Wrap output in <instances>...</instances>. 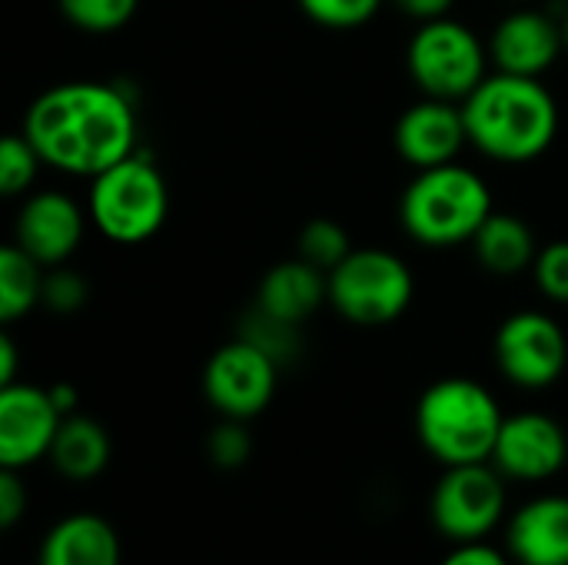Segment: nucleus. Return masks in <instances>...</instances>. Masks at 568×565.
<instances>
[{
	"instance_id": "9",
	"label": "nucleus",
	"mask_w": 568,
	"mask_h": 565,
	"mask_svg": "<svg viewBox=\"0 0 568 565\" xmlns=\"http://www.w3.org/2000/svg\"><path fill=\"white\" fill-rule=\"evenodd\" d=\"M499 373L519 390H546L568 366V336L556 316L519 310L506 316L493 340Z\"/></svg>"
},
{
	"instance_id": "7",
	"label": "nucleus",
	"mask_w": 568,
	"mask_h": 565,
	"mask_svg": "<svg viewBox=\"0 0 568 565\" xmlns=\"http://www.w3.org/2000/svg\"><path fill=\"white\" fill-rule=\"evenodd\" d=\"M326 283L329 306L353 326H389L416 296L409 263L379 246H353V253L326 273Z\"/></svg>"
},
{
	"instance_id": "11",
	"label": "nucleus",
	"mask_w": 568,
	"mask_h": 565,
	"mask_svg": "<svg viewBox=\"0 0 568 565\" xmlns=\"http://www.w3.org/2000/svg\"><path fill=\"white\" fill-rule=\"evenodd\" d=\"M489 463L513 483H546L566 470V430L549 413H536V410L513 413L503 420Z\"/></svg>"
},
{
	"instance_id": "3",
	"label": "nucleus",
	"mask_w": 568,
	"mask_h": 565,
	"mask_svg": "<svg viewBox=\"0 0 568 565\" xmlns=\"http://www.w3.org/2000/svg\"><path fill=\"white\" fill-rule=\"evenodd\" d=\"M493 210L489 183L456 160L416 170L399 196V223L406 236L429 250L473 243Z\"/></svg>"
},
{
	"instance_id": "29",
	"label": "nucleus",
	"mask_w": 568,
	"mask_h": 565,
	"mask_svg": "<svg viewBox=\"0 0 568 565\" xmlns=\"http://www.w3.org/2000/svg\"><path fill=\"white\" fill-rule=\"evenodd\" d=\"M532 280L549 303L568 306V240H552L539 246L532 263Z\"/></svg>"
},
{
	"instance_id": "28",
	"label": "nucleus",
	"mask_w": 568,
	"mask_h": 565,
	"mask_svg": "<svg viewBox=\"0 0 568 565\" xmlns=\"http://www.w3.org/2000/svg\"><path fill=\"white\" fill-rule=\"evenodd\" d=\"M87 296H90V283L77 270H70L67 263L47 270V276H43V300H40L43 310L67 316V313L83 310Z\"/></svg>"
},
{
	"instance_id": "18",
	"label": "nucleus",
	"mask_w": 568,
	"mask_h": 565,
	"mask_svg": "<svg viewBox=\"0 0 568 565\" xmlns=\"http://www.w3.org/2000/svg\"><path fill=\"white\" fill-rule=\"evenodd\" d=\"M37 565H120V536L97 513H70L47 529Z\"/></svg>"
},
{
	"instance_id": "17",
	"label": "nucleus",
	"mask_w": 568,
	"mask_h": 565,
	"mask_svg": "<svg viewBox=\"0 0 568 565\" xmlns=\"http://www.w3.org/2000/svg\"><path fill=\"white\" fill-rule=\"evenodd\" d=\"M323 303H329V283L326 273L306 263L303 256L283 260L270 266L256 286V303L263 313L286 320V323H306Z\"/></svg>"
},
{
	"instance_id": "15",
	"label": "nucleus",
	"mask_w": 568,
	"mask_h": 565,
	"mask_svg": "<svg viewBox=\"0 0 568 565\" xmlns=\"http://www.w3.org/2000/svg\"><path fill=\"white\" fill-rule=\"evenodd\" d=\"M489 60L499 73L516 77H542L559 53H566L562 23H556L549 13L519 7L509 10L489 33Z\"/></svg>"
},
{
	"instance_id": "21",
	"label": "nucleus",
	"mask_w": 568,
	"mask_h": 565,
	"mask_svg": "<svg viewBox=\"0 0 568 565\" xmlns=\"http://www.w3.org/2000/svg\"><path fill=\"white\" fill-rule=\"evenodd\" d=\"M43 276H47V266H40L17 243H7L0 250V323L10 326L40 306Z\"/></svg>"
},
{
	"instance_id": "22",
	"label": "nucleus",
	"mask_w": 568,
	"mask_h": 565,
	"mask_svg": "<svg viewBox=\"0 0 568 565\" xmlns=\"http://www.w3.org/2000/svg\"><path fill=\"white\" fill-rule=\"evenodd\" d=\"M236 336H243V340H250L253 346H260V350H263L266 356H273L280 366L293 363V360L300 356V346H303L300 326H296V323L276 320V316L263 313L260 306H253V310L243 316V326H240Z\"/></svg>"
},
{
	"instance_id": "4",
	"label": "nucleus",
	"mask_w": 568,
	"mask_h": 565,
	"mask_svg": "<svg viewBox=\"0 0 568 565\" xmlns=\"http://www.w3.org/2000/svg\"><path fill=\"white\" fill-rule=\"evenodd\" d=\"M506 413L496 396L466 376L433 383L416 403V436L443 466L489 463Z\"/></svg>"
},
{
	"instance_id": "25",
	"label": "nucleus",
	"mask_w": 568,
	"mask_h": 565,
	"mask_svg": "<svg viewBox=\"0 0 568 565\" xmlns=\"http://www.w3.org/2000/svg\"><path fill=\"white\" fill-rule=\"evenodd\" d=\"M43 160L23 133H7L0 140V193L20 196L33 186Z\"/></svg>"
},
{
	"instance_id": "33",
	"label": "nucleus",
	"mask_w": 568,
	"mask_h": 565,
	"mask_svg": "<svg viewBox=\"0 0 568 565\" xmlns=\"http://www.w3.org/2000/svg\"><path fill=\"white\" fill-rule=\"evenodd\" d=\"M17 383V343L10 340V333L0 336V386Z\"/></svg>"
},
{
	"instance_id": "13",
	"label": "nucleus",
	"mask_w": 568,
	"mask_h": 565,
	"mask_svg": "<svg viewBox=\"0 0 568 565\" xmlns=\"http://www.w3.org/2000/svg\"><path fill=\"white\" fill-rule=\"evenodd\" d=\"M63 413L50 400V390L30 383L0 386V466L27 470L50 460Z\"/></svg>"
},
{
	"instance_id": "5",
	"label": "nucleus",
	"mask_w": 568,
	"mask_h": 565,
	"mask_svg": "<svg viewBox=\"0 0 568 565\" xmlns=\"http://www.w3.org/2000/svg\"><path fill=\"white\" fill-rule=\"evenodd\" d=\"M87 213L110 243L136 246L160 233L170 213L166 176L153 157L133 150L110 170L97 173L87 190Z\"/></svg>"
},
{
	"instance_id": "16",
	"label": "nucleus",
	"mask_w": 568,
	"mask_h": 565,
	"mask_svg": "<svg viewBox=\"0 0 568 565\" xmlns=\"http://www.w3.org/2000/svg\"><path fill=\"white\" fill-rule=\"evenodd\" d=\"M516 565H568V496H539L519 506L506 529Z\"/></svg>"
},
{
	"instance_id": "30",
	"label": "nucleus",
	"mask_w": 568,
	"mask_h": 565,
	"mask_svg": "<svg viewBox=\"0 0 568 565\" xmlns=\"http://www.w3.org/2000/svg\"><path fill=\"white\" fill-rule=\"evenodd\" d=\"M30 506V493L27 483L20 480V470H3L0 473V526L13 529L20 523V516Z\"/></svg>"
},
{
	"instance_id": "31",
	"label": "nucleus",
	"mask_w": 568,
	"mask_h": 565,
	"mask_svg": "<svg viewBox=\"0 0 568 565\" xmlns=\"http://www.w3.org/2000/svg\"><path fill=\"white\" fill-rule=\"evenodd\" d=\"M439 565H516L509 553L489 546V543H459Z\"/></svg>"
},
{
	"instance_id": "2",
	"label": "nucleus",
	"mask_w": 568,
	"mask_h": 565,
	"mask_svg": "<svg viewBox=\"0 0 568 565\" xmlns=\"http://www.w3.org/2000/svg\"><path fill=\"white\" fill-rule=\"evenodd\" d=\"M469 147L496 163H529L559 133V103L539 77L489 73L466 100Z\"/></svg>"
},
{
	"instance_id": "34",
	"label": "nucleus",
	"mask_w": 568,
	"mask_h": 565,
	"mask_svg": "<svg viewBox=\"0 0 568 565\" xmlns=\"http://www.w3.org/2000/svg\"><path fill=\"white\" fill-rule=\"evenodd\" d=\"M47 390H50V400L57 403V410H60L63 416L80 413V393H77L70 383H53V386H47Z\"/></svg>"
},
{
	"instance_id": "14",
	"label": "nucleus",
	"mask_w": 568,
	"mask_h": 565,
	"mask_svg": "<svg viewBox=\"0 0 568 565\" xmlns=\"http://www.w3.org/2000/svg\"><path fill=\"white\" fill-rule=\"evenodd\" d=\"M396 153L413 170H429L459 160L463 147L469 143L463 103L423 97L413 107H406L393 127Z\"/></svg>"
},
{
	"instance_id": "20",
	"label": "nucleus",
	"mask_w": 568,
	"mask_h": 565,
	"mask_svg": "<svg viewBox=\"0 0 568 565\" xmlns=\"http://www.w3.org/2000/svg\"><path fill=\"white\" fill-rule=\"evenodd\" d=\"M110 453H113L110 433L93 416L73 413V416H63L60 423V433L50 450V463L63 480L90 483L110 466Z\"/></svg>"
},
{
	"instance_id": "6",
	"label": "nucleus",
	"mask_w": 568,
	"mask_h": 565,
	"mask_svg": "<svg viewBox=\"0 0 568 565\" xmlns=\"http://www.w3.org/2000/svg\"><path fill=\"white\" fill-rule=\"evenodd\" d=\"M489 43L463 20L419 23L406 47V70L423 97L463 103L489 77Z\"/></svg>"
},
{
	"instance_id": "23",
	"label": "nucleus",
	"mask_w": 568,
	"mask_h": 565,
	"mask_svg": "<svg viewBox=\"0 0 568 565\" xmlns=\"http://www.w3.org/2000/svg\"><path fill=\"white\" fill-rule=\"evenodd\" d=\"M60 13L70 27L83 33H116L123 30L133 17L140 0H57Z\"/></svg>"
},
{
	"instance_id": "19",
	"label": "nucleus",
	"mask_w": 568,
	"mask_h": 565,
	"mask_svg": "<svg viewBox=\"0 0 568 565\" xmlns=\"http://www.w3.org/2000/svg\"><path fill=\"white\" fill-rule=\"evenodd\" d=\"M473 253L486 273L519 276V273L532 270V263L539 256V243H536L532 226L523 216L493 210L489 220L473 236Z\"/></svg>"
},
{
	"instance_id": "1",
	"label": "nucleus",
	"mask_w": 568,
	"mask_h": 565,
	"mask_svg": "<svg viewBox=\"0 0 568 565\" xmlns=\"http://www.w3.org/2000/svg\"><path fill=\"white\" fill-rule=\"evenodd\" d=\"M43 167L93 180L136 150V113L126 90L100 80H70L43 90L20 130Z\"/></svg>"
},
{
	"instance_id": "10",
	"label": "nucleus",
	"mask_w": 568,
	"mask_h": 565,
	"mask_svg": "<svg viewBox=\"0 0 568 565\" xmlns=\"http://www.w3.org/2000/svg\"><path fill=\"white\" fill-rule=\"evenodd\" d=\"M276 383L280 363L243 336L223 343L203 366V396L223 420L260 416L273 403Z\"/></svg>"
},
{
	"instance_id": "26",
	"label": "nucleus",
	"mask_w": 568,
	"mask_h": 565,
	"mask_svg": "<svg viewBox=\"0 0 568 565\" xmlns=\"http://www.w3.org/2000/svg\"><path fill=\"white\" fill-rule=\"evenodd\" d=\"M300 10L326 30H356L369 23L386 0H296Z\"/></svg>"
},
{
	"instance_id": "35",
	"label": "nucleus",
	"mask_w": 568,
	"mask_h": 565,
	"mask_svg": "<svg viewBox=\"0 0 568 565\" xmlns=\"http://www.w3.org/2000/svg\"><path fill=\"white\" fill-rule=\"evenodd\" d=\"M562 37H566V53H568V10H566V17H562Z\"/></svg>"
},
{
	"instance_id": "36",
	"label": "nucleus",
	"mask_w": 568,
	"mask_h": 565,
	"mask_svg": "<svg viewBox=\"0 0 568 565\" xmlns=\"http://www.w3.org/2000/svg\"><path fill=\"white\" fill-rule=\"evenodd\" d=\"M516 3H526V0H516Z\"/></svg>"
},
{
	"instance_id": "27",
	"label": "nucleus",
	"mask_w": 568,
	"mask_h": 565,
	"mask_svg": "<svg viewBox=\"0 0 568 565\" xmlns=\"http://www.w3.org/2000/svg\"><path fill=\"white\" fill-rule=\"evenodd\" d=\"M250 453H253V440H250L243 420H223L206 436V456L216 470L233 473V470L246 466Z\"/></svg>"
},
{
	"instance_id": "8",
	"label": "nucleus",
	"mask_w": 568,
	"mask_h": 565,
	"mask_svg": "<svg viewBox=\"0 0 568 565\" xmlns=\"http://www.w3.org/2000/svg\"><path fill=\"white\" fill-rule=\"evenodd\" d=\"M506 483L509 480L493 463L446 466L429 500L439 536L456 546L486 539L506 516Z\"/></svg>"
},
{
	"instance_id": "32",
	"label": "nucleus",
	"mask_w": 568,
	"mask_h": 565,
	"mask_svg": "<svg viewBox=\"0 0 568 565\" xmlns=\"http://www.w3.org/2000/svg\"><path fill=\"white\" fill-rule=\"evenodd\" d=\"M406 17L426 23V20H439V17H449L453 3L456 0H393Z\"/></svg>"
},
{
	"instance_id": "24",
	"label": "nucleus",
	"mask_w": 568,
	"mask_h": 565,
	"mask_svg": "<svg viewBox=\"0 0 568 565\" xmlns=\"http://www.w3.org/2000/svg\"><path fill=\"white\" fill-rule=\"evenodd\" d=\"M349 253H353V240L336 220L316 216L300 233V256L306 263H313L316 270H323V273L336 270Z\"/></svg>"
},
{
	"instance_id": "12",
	"label": "nucleus",
	"mask_w": 568,
	"mask_h": 565,
	"mask_svg": "<svg viewBox=\"0 0 568 565\" xmlns=\"http://www.w3.org/2000/svg\"><path fill=\"white\" fill-rule=\"evenodd\" d=\"M87 220H90L87 206H80L70 193L37 190V193H27L17 210L13 243L47 270L63 266L80 250Z\"/></svg>"
}]
</instances>
